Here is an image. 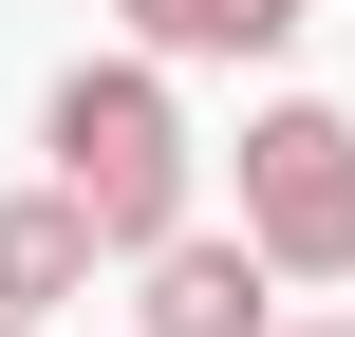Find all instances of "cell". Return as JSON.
<instances>
[{
	"label": "cell",
	"mask_w": 355,
	"mask_h": 337,
	"mask_svg": "<svg viewBox=\"0 0 355 337\" xmlns=\"http://www.w3.org/2000/svg\"><path fill=\"white\" fill-rule=\"evenodd\" d=\"M37 188L94 225V263H150L168 225H206V150H187V94L150 56H75L37 94Z\"/></svg>",
	"instance_id": "cell-1"
},
{
	"label": "cell",
	"mask_w": 355,
	"mask_h": 337,
	"mask_svg": "<svg viewBox=\"0 0 355 337\" xmlns=\"http://www.w3.org/2000/svg\"><path fill=\"white\" fill-rule=\"evenodd\" d=\"M243 244H262V281H355V113L337 94L243 113Z\"/></svg>",
	"instance_id": "cell-2"
},
{
	"label": "cell",
	"mask_w": 355,
	"mask_h": 337,
	"mask_svg": "<svg viewBox=\"0 0 355 337\" xmlns=\"http://www.w3.org/2000/svg\"><path fill=\"white\" fill-rule=\"evenodd\" d=\"M262 319H281V281H262L243 225H168L131 263V337H262Z\"/></svg>",
	"instance_id": "cell-3"
},
{
	"label": "cell",
	"mask_w": 355,
	"mask_h": 337,
	"mask_svg": "<svg viewBox=\"0 0 355 337\" xmlns=\"http://www.w3.org/2000/svg\"><path fill=\"white\" fill-rule=\"evenodd\" d=\"M112 19H131L150 75H225V56H281L300 38V0H112Z\"/></svg>",
	"instance_id": "cell-4"
},
{
	"label": "cell",
	"mask_w": 355,
	"mask_h": 337,
	"mask_svg": "<svg viewBox=\"0 0 355 337\" xmlns=\"http://www.w3.org/2000/svg\"><path fill=\"white\" fill-rule=\"evenodd\" d=\"M56 300H94V225H75L56 188H0V319L56 337Z\"/></svg>",
	"instance_id": "cell-5"
},
{
	"label": "cell",
	"mask_w": 355,
	"mask_h": 337,
	"mask_svg": "<svg viewBox=\"0 0 355 337\" xmlns=\"http://www.w3.org/2000/svg\"><path fill=\"white\" fill-rule=\"evenodd\" d=\"M262 337H355V319H262Z\"/></svg>",
	"instance_id": "cell-6"
},
{
	"label": "cell",
	"mask_w": 355,
	"mask_h": 337,
	"mask_svg": "<svg viewBox=\"0 0 355 337\" xmlns=\"http://www.w3.org/2000/svg\"><path fill=\"white\" fill-rule=\"evenodd\" d=\"M0 337H37V319H0Z\"/></svg>",
	"instance_id": "cell-7"
}]
</instances>
